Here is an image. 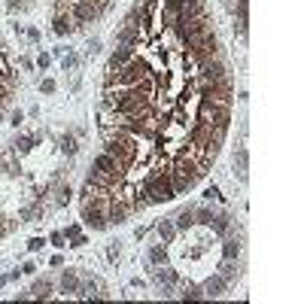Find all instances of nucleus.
<instances>
[{"label":"nucleus","instance_id":"obj_10","mask_svg":"<svg viewBox=\"0 0 304 304\" xmlns=\"http://www.w3.org/2000/svg\"><path fill=\"white\" fill-rule=\"evenodd\" d=\"M33 143H37V137H15V143H12V146H15V152H18V155H24V152H30V146H33Z\"/></svg>","mask_w":304,"mask_h":304},{"label":"nucleus","instance_id":"obj_23","mask_svg":"<svg viewBox=\"0 0 304 304\" xmlns=\"http://www.w3.org/2000/svg\"><path fill=\"white\" fill-rule=\"evenodd\" d=\"M0 52H3V46H0Z\"/></svg>","mask_w":304,"mask_h":304},{"label":"nucleus","instance_id":"obj_19","mask_svg":"<svg viewBox=\"0 0 304 304\" xmlns=\"http://www.w3.org/2000/svg\"><path fill=\"white\" fill-rule=\"evenodd\" d=\"M21 119H24V113L18 110V113H12V122H9V125H15V128H18V125H21Z\"/></svg>","mask_w":304,"mask_h":304},{"label":"nucleus","instance_id":"obj_12","mask_svg":"<svg viewBox=\"0 0 304 304\" xmlns=\"http://www.w3.org/2000/svg\"><path fill=\"white\" fill-rule=\"evenodd\" d=\"M64 238H70V241H73V247H82V244H85V238H82V228H79V225H67Z\"/></svg>","mask_w":304,"mask_h":304},{"label":"nucleus","instance_id":"obj_3","mask_svg":"<svg viewBox=\"0 0 304 304\" xmlns=\"http://www.w3.org/2000/svg\"><path fill=\"white\" fill-rule=\"evenodd\" d=\"M174 225H177V231L195 228V225H198V207H183V210L174 216Z\"/></svg>","mask_w":304,"mask_h":304},{"label":"nucleus","instance_id":"obj_4","mask_svg":"<svg viewBox=\"0 0 304 304\" xmlns=\"http://www.w3.org/2000/svg\"><path fill=\"white\" fill-rule=\"evenodd\" d=\"M52 30H55L58 37H67V33H73V30H76V24H73V18H70V12H67V9H58V12H55Z\"/></svg>","mask_w":304,"mask_h":304},{"label":"nucleus","instance_id":"obj_20","mask_svg":"<svg viewBox=\"0 0 304 304\" xmlns=\"http://www.w3.org/2000/svg\"><path fill=\"white\" fill-rule=\"evenodd\" d=\"M24 3H27V0H6V6H9V9H12V12H15V9H18V6H24Z\"/></svg>","mask_w":304,"mask_h":304},{"label":"nucleus","instance_id":"obj_8","mask_svg":"<svg viewBox=\"0 0 304 304\" xmlns=\"http://www.w3.org/2000/svg\"><path fill=\"white\" fill-rule=\"evenodd\" d=\"M164 262H167L164 244H152V247H149V265H164Z\"/></svg>","mask_w":304,"mask_h":304},{"label":"nucleus","instance_id":"obj_22","mask_svg":"<svg viewBox=\"0 0 304 304\" xmlns=\"http://www.w3.org/2000/svg\"><path fill=\"white\" fill-rule=\"evenodd\" d=\"M107 256H110V259H119V244H113V247L107 250Z\"/></svg>","mask_w":304,"mask_h":304},{"label":"nucleus","instance_id":"obj_13","mask_svg":"<svg viewBox=\"0 0 304 304\" xmlns=\"http://www.w3.org/2000/svg\"><path fill=\"white\" fill-rule=\"evenodd\" d=\"M61 152H67V155L76 152V137H73V134H64V137H61Z\"/></svg>","mask_w":304,"mask_h":304},{"label":"nucleus","instance_id":"obj_7","mask_svg":"<svg viewBox=\"0 0 304 304\" xmlns=\"http://www.w3.org/2000/svg\"><path fill=\"white\" fill-rule=\"evenodd\" d=\"M76 289H79V277L73 271H64L61 274V292L64 295H76Z\"/></svg>","mask_w":304,"mask_h":304},{"label":"nucleus","instance_id":"obj_18","mask_svg":"<svg viewBox=\"0 0 304 304\" xmlns=\"http://www.w3.org/2000/svg\"><path fill=\"white\" fill-rule=\"evenodd\" d=\"M49 61H52L49 55H40V58H37V67H40V70H46V67H49Z\"/></svg>","mask_w":304,"mask_h":304},{"label":"nucleus","instance_id":"obj_15","mask_svg":"<svg viewBox=\"0 0 304 304\" xmlns=\"http://www.w3.org/2000/svg\"><path fill=\"white\" fill-rule=\"evenodd\" d=\"M55 88H58V85H55V79H43V82H40V91H43V94H52Z\"/></svg>","mask_w":304,"mask_h":304},{"label":"nucleus","instance_id":"obj_6","mask_svg":"<svg viewBox=\"0 0 304 304\" xmlns=\"http://www.w3.org/2000/svg\"><path fill=\"white\" fill-rule=\"evenodd\" d=\"M177 295L180 298H192V301H201L204 298V289H201V283H180V289H177Z\"/></svg>","mask_w":304,"mask_h":304},{"label":"nucleus","instance_id":"obj_14","mask_svg":"<svg viewBox=\"0 0 304 304\" xmlns=\"http://www.w3.org/2000/svg\"><path fill=\"white\" fill-rule=\"evenodd\" d=\"M76 64H79V58H76V55H70V52L61 58V67H64V73H67V70H76Z\"/></svg>","mask_w":304,"mask_h":304},{"label":"nucleus","instance_id":"obj_5","mask_svg":"<svg viewBox=\"0 0 304 304\" xmlns=\"http://www.w3.org/2000/svg\"><path fill=\"white\" fill-rule=\"evenodd\" d=\"M155 231H158V238H161V244H164V247H167V244H174V241H177V234H180V231H177V225H174V216H171V219H161V222L155 225Z\"/></svg>","mask_w":304,"mask_h":304},{"label":"nucleus","instance_id":"obj_17","mask_svg":"<svg viewBox=\"0 0 304 304\" xmlns=\"http://www.w3.org/2000/svg\"><path fill=\"white\" fill-rule=\"evenodd\" d=\"M43 247H46V241H43V238H33V241L27 244V250H30V253H37V250H43Z\"/></svg>","mask_w":304,"mask_h":304},{"label":"nucleus","instance_id":"obj_2","mask_svg":"<svg viewBox=\"0 0 304 304\" xmlns=\"http://www.w3.org/2000/svg\"><path fill=\"white\" fill-rule=\"evenodd\" d=\"M201 289H204V298H222V295L231 289V283H228L219 271H213V274L201 283Z\"/></svg>","mask_w":304,"mask_h":304},{"label":"nucleus","instance_id":"obj_1","mask_svg":"<svg viewBox=\"0 0 304 304\" xmlns=\"http://www.w3.org/2000/svg\"><path fill=\"white\" fill-rule=\"evenodd\" d=\"M152 283L158 286L161 295H177L183 277H180L174 268H167V265H152Z\"/></svg>","mask_w":304,"mask_h":304},{"label":"nucleus","instance_id":"obj_21","mask_svg":"<svg viewBox=\"0 0 304 304\" xmlns=\"http://www.w3.org/2000/svg\"><path fill=\"white\" fill-rule=\"evenodd\" d=\"M97 49H100V43H97V40H91V43H88V55H97Z\"/></svg>","mask_w":304,"mask_h":304},{"label":"nucleus","instance_id":"obj_16","mask_svg":"<svg viewBox=\"0 0 304 304\" xmlns=\"http://www.w3.org/2000/svg\"><path fill=\"white\" fill-rule=\"evenodd\" d=\"M64 241H67V238H64V231H55V234H52V247H67Z\"/></svg>","mask_w":304,"mask_h":304},{"label":"nucleus","instance_id":"obj_9","mask_svg":"<svg viewBox=\"0 0 304 304\" xmlns=\"http://www.w3.org/2000/svg\"><path fill=\"white\" fill-rule=\"evenodd\" d=\"M30 295L33 298H49L52 295V280H37L33 289H30Z\"/></svg>","mask_w":304,"mask_h":304},{"label":"nucleus","instance_id":"obj_11","mask_svg":"<svg viewBox=\"0 0 304 304\" xmlns=\"http://www.w3.org/2000/svg\"><path fill=\"white\" fill-rule=\"evenodd\" d=\"M234 167H238V177L247 180V149H238V155H234Z\"/></svg>","mask_w":304,"mask_h":304}]
</instances>
